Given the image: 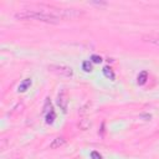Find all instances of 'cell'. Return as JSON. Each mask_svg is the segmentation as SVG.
I'll return each mask as SVG.
<instances>
[{
	"label": "cell",
	"mask_w": 159,
	"mask_h": 159,
	"mask_svg": "<svg viewBox=\"0 0 159 159\" xmlns=\"http://www.w3.org/2000/svg\"><path fill=\"white\" fill-rule=\"evenodd\" d=\"M15 18L18 20H36V21H42V23H47V24H57L60 21L59 18L47 13L45 9L24 10L21 13L15 14Z\"/></svg>",
	"instance_id": "cell-1"
},
{
	"label": "cell",
	"mask_w": 159,
	"mask_h": 159,
	"mask_svg": "<svg viewBox=\"0 0 159 159\" xmlns=\"http://www.w3.org/2000/svg\"><path fill=\"white\" fill-rule=\"evenodd\" d=\"M49 70L51 72L56 73V75H60V76H65V77H71L73 75V71L71 67L68 66H62V65H50L49 66Z\"/></svg>",
	"instance_id": "cell-2"
},
{
	"label": "cell",
	"mask_w": 159,
	"mask_h": 159,
	"mask_svg": "<svg viewBox=\"0 0 159 159\" xmlns=\"http://www.w3.org/2000/svg\"><path fill=\"white\" fill-rule=\"evenodd\" d=\"M57 104L59 107L62 109L63 113L67 112V104H68V94H67V91L66 89H62V91L59 93L57 96Z\"/></svg>",
	"instance_id": "cell-3"
},
{
	"label": "cell",
	"mask_w": 159,
	"mask_h": 159,
	"mask_svg": "<svg viewBox=\"0 0 159 159\" xmlns=\"http://www.w3.org/2000/svg\"><path fill=\"white\" fill-rule=\"evenodd\" d=\"M65 143H66V139L63 138V137H57V138H55L54 141H52V143L50 144V148L51 149H57V148L62 147Z\"/></svg>",
	"instance_id": "cell-4"
},
{
	"label": "cell",
	"mask_w": 159,
	"mask_h": 159,
	"mask_svg": "<svg viewBox=\"0 0 159 159\" xmlns=\"http://www.w3.org/2000/svg\"><path fill=\"white\" fill-rule=\"evenodd\" d=\"M143 40L146 42H149V44H153L155 46H159V36L155 35H147V36H143Z\"/></svg>",
	"instance_id": "cell-5"
},
{
	"label": "cell",
	"mask_w": 159,
	"mask_h": 159,
	"mask_svg": "<svg viewBox=\"0 0 159 159\" xmlns=\"http://www.w3.org/2000/svg\"><path fill=\"white\" fill-rule=\"evenodd\" d=\"M30 86H31V78H26V80H24V81L19 84L18 92H25Z\"/></svg>",
	"instance_id": "cell-6"
},
{
	"label": "cell",
	"mask_w": 159,
	"mask_h": 159,
	"mask_svg": "<svg viewBox=\"0 0 159 159\" xmlns=\"http://www.w3.org/2000/svg\"><path fill=\"white\" fill-rule=\"evenodd\" d=\"M78 126H80V128H81L82 131H87L89 127H91V121H89L88 118H82L81 121H80V123H78Z\"/></svg>",
	"instance_id": "cell-7"
},
{
	"label": "cell",
	"mask_w": 159,
	"mask_h": 159,
	"mask_svg": "<svg viewBox=\"0 0 159 159\" xmlns=\"http://www.w3.org/2000/svg\"><path fill=\"white\" fill-rule=\"evenodd\" d=\"M103 73H104V76H106V77L111 80V81H114L116 76H114V72L112 71V68H111V67L104 66V67H103Z\"/></svg>",
	"instance_id": "cell-8"
},
{
	"label": "cell",
	"mask_w": 159,
	"mask_h": 159,
	"mask_svg": "<svg viewBox=\"0 0 159 159\" xmlns=\"http://www.w3.org/2000/svg\"><path fill=\"white\" fill-rule=\"evenodd\" d=\"M147 80H148V72L147 71H143V72H141L139 75H138V77H137V82H138V84H144L146 82H147Z\"/></svg>",
	"instance_id": "cell-9"
},
{
	"label": "cell",
	"mask_w": 159,
	"mask_h": 159,
	"mask_svg": "<svg viewBox=\"0 0 159 159\" xmlns=\"http://www.w3.org/2000/svg\"><path fill=\"white\" fill-rule=\"evenodd\" d=\"M45 119H46V123H47V124H52V123H54V121L56 119V113H55V111H54V109L50 111V112L45 116Z\"/></svg>",
	"instance_id": "cell-10"
},
{
	"label": "cell",
	"mask_w": 159,
	"mask_h": 159,
	"mask_svg": "<svg viewBox=\"0 0 159 159\" xmlns=\"http://www.w3.org/2000/svg\"><path fill=\"white\" fill-rule=\"evenodd\" d=\"M50 111H52V104H51V101H50V98L47 97L46 99H45V104H44V111H42V113H44L45 116L50 112Z\"/></svg>",
	"instance_id": "cell-11"
},
{
	"label": "cell",
	"mask_w": 159,
	"mask_h": 159,
	"mask_svg": "<svg viewBox=\"0 0 159 159\" xmlns=\"http://www.w3.org/2000/svg\"><path fill=\"white\" fill-rule=\"evenodd\" d=\"M82 70L84 72H91L92 71V65H91V62L89 61H84L82 63Z\"/></svg>",
	"instance_id": "cell-12"
},
{
	"label": "cell",
	"mask_w": 159,
	"mask_h": 159,
	"mask_svg": "<svg viewBox=\"0 0 159 159\" xmlns=\"http://www.w3.org/2000/svg\"><path fill=\"white\" fill-rule=\"evenodd\" d=\"M89 107H91V102H87L84 106H82L81 109H80V114H81V116H84V114L88 112V108H89Z\"/></svg>",
	"instance_id": "cell-13"
},
{
	"label": "cell",
	"mask_w": 159,
	"mask_h": 159,
	"mask_svg": "<svg viewBox=\"0 0 159 159\" xmlns=\"http://www.w3.org/2000/svg\"><path fill=\"white\" fill-rule=\"evenodd\" d=\"M91 60H92V62H94V63H101V62H102V57L98 56V55H92V56H91Z\"/></svg>",
	"instance_id": "cell-14"
},
{
	"label": "cell",
	"mask_w": 159,
	"mask_h": 159,
	"mask_svg": "<svg viewBox=\"0 0 159 159\" xmlns=\"http://www.w3.org/2000/svg\"><path fill=\"white\" fill-rule=\"evenodd\" d=\"M91 158L92 159H102V155H101L98 152H92L91 153Z\"/></svg>",
	"instance_id": "cell-15"
},
{
	"label": "cell",
	"mask_w": 159,
	"mask_h": 159,
	"mask_svg": "<svg viewBox=\"0 0 159 159\" xmlns=\"http://www.w3.org/2000/svg\"><path fill=\"white\" fill-rule=\"evenodd\" d=\"M103 131H104V123H102V127H101V134H103Z\"/></svg>",
	"instance_id": "cell-16"
}]
</instances>
